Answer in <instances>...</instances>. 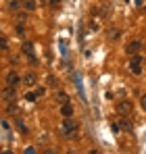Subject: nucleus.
Segmentation results:
<instances>
[{"label":"nucleus","instance_id":"nucleus-1","mask_svg":"<svg viewBox=\"0 0 146 154\" xmlns=\"http://www.w3.org/2000/svg\"><path fill=\"white\" fill-rule=\"evenodd\" d=\"M115 110H117L121 117H127V115L134 110V104L129 102V100H119V102H117V106H115Z\"/></svg>","mask_w":146,"mask_h":154},{"label":"nucleus","instance_id":"nucleus-2","mask_svg":"<svg viewBox=\"0 0 146 154\" xmlns=\"http://www.w3.org/2000/svg\"><path fill=\"white\" fill-rule=\"evenodd\" d=\"M61 131H63V135H67V137H75V135H77V125L71 121V117L65 121V125L61 127Z\"/></svg>","mask_w":146,"mask_h":154},{"label":"nucleus","instance_id":"nucleus-3","mask_svg":"<svg viewBox=\"0 0 146 154\" xmlns=\"http://www.w3.org/2000/svg\"><path fill=\"white\" fill-rule=\"evenodd\" d=\"M0 98H2V100H6V102L15 100V98H17L15 85H6V88H2V92H0Z\"/></svg>","mask_w":146,"mask_h":154},{"label":"nucleus","instance_id":"nucleus-4","mask_svg":"<svg viewBox=\"0 0 146 154\" xmlns=\"http://www.w3.org/2000/svg\"><path fill=\"white\" fill-rule=\"evenodd\" d=\"M129 69H132L134 75H140V73H142V58H140L138 54H134V58L129 60Z\"/></svg>","mask_w":146,"mask_h":154},{"label":"nucleus","instance_id":"nucleus-5","mask_svg":"<svg viewBox=\"0 0 146 154\" xmlns=\"http://www.w3.org/2000/svg\"><path fill=\"white\" fill-rule=\"evenodd\" d=\"M140 50H142V42H140V40H134V42H129V44H127V48H125V52H127L129 56H134V54H140Z\"/></svg>","mask_w":146,"mask_h":154},{"label":"nucleus","instance_id":"nucleus-6","mask_svg":"<svg viewBox=\"0 0 146 154\" xmlns=\"http://www.w3.org/2000/svg\"><path fill=\"white\" fill-rule=\"evenodd\" d=\"M19 81H21V77L17 75L15 71H8V73H6V85H17Z\"/></svg>","mask_w":146,"mask_h":154},{"label":"nucleus","instance_id":"nucleus-7","mask_svg":"<svg viewBox=\"0 0 146 154\" xmlns=\"http://www.w3.org/2000/svg\"><path fill=\"white\" fill-rule=\"evenodd\" d=\"M61 115H63L65 119H69V117H73V106H71L69 102L61 104Z\"/></svg>","mask_w":146,"mask_h":154},{"label":"nucleus","instance_id":"nucleus-8","mask_svg":"<svg viewBox=\"0 0 146 154\" xmlns=\"http://www.w3.org/2000/svg\"><path fill=\"white\" fill-rule=\"evenodd\" d=\"M21 81H23L25 85H33V83H36V75H33V73H27Z\"/></svg>","mask_w":146,"mask_h":154},{"label":"nucleus","instance_id":"nucleus-9","mask_svg":"<svg viewBox=\"0 0 146 154\" xmlns=\"http://www.w3.org/2000/svg\"><path fill=\"white\" fill-rule=\"evenodd\" d=\"M119 127H121L123 131H132V123H129V121H127V119L123 117L121 121H119Z\"/></svg>","mask_w":146,"mask_h":154},{"label":"nucleus","instance_id":"nucleus-10","mask_svg":"<svg viewBox=\"0 0 146 154\" xmlns=\"http://www.w3.org/2000/svg\"><path fill=\"white\" fill-rule=\"evenodd\" d=\"M23 8H25V11H29V13L36 11V2H33V0H23Z\"/></svg>","mask_w":146,"mask_h":154},{"label":"nucleus","instance_id":"nucleus-11","mask_svg":"<svg viewBox=\"0 0 146 154\" xmlns=\"http://www.w3.org/2000/svg\"><path fill=\"white\" fill-rule=\"evenodd\" d=\"M56 100H59V104H65V102H69V96L65 92H59L56 94Z\"/></svg>","mask_w":146,"mask_h":154},{"label":"nucleus","instance_id":"nucleus-12","mask_svg":"<svg viewBox=\"0 0 146 154\" xmlns=\"http://www.w3.org/2000/svg\"><path fill=\"white\" fill-rule=\"evenodd\" d=\"M17 129H19V131H21V133H27V131H29V129L25 127L23 119H17Z\"/></svg>","mask_w":146,"mask_h":154},{"label":"nucleus","instance_id":"nucleus-13","mask_svg":"<svg viewBox=\"0 0 146 154\" xmlns=\"http://www.w3.org/2000/svg\"><path fill=\"white\" fill-rule=\"evenodd\" d=\"M119 35H121V31H119V29H113V31H109V38H111V40H119Z\"/></svg>","mask_w":146,"mask_h":154},{"label":"nucleus","instance_id":"nucleus-14","mask_svg":"<svg viewBox=\"0 0 146 154\" xmlns=\"http://www.w3.org/2000/svg\"><path fill=\"white\" fill-rule=\"evenodd\" d=\"M15 29H17V33H19V35H25V25H23V23H17Z\"/></svg>","mask_w":146,"mask_h":154},{"label":"nucleus","instance_id":"nucleus-15","mask_svg":"<svg viewBox=\"0 0 146 154\" xmlns=\"http://www.w3.org/2000/svg\"><path fill=\"white\" fill-rule=\"evenodd\" d=\"M6 112H17V104L13 102V100H11V104L6 106Z\"/></svg>","mask_w":146,"mask_h":154},{"label":"nucleus","instance_id":"nucleus-16","mask_svg":"<svg viewBox=\"0 0 146 154\" xmlns=\"http://www.w3.org/2000/svg\"><path fill=\"white\" fill-rule=\"evenodd\" d=\"M17 21H19V23H25V21H27V13H21V15L17 17Z\"/></svg>","mask_w":146,"mask_h":154},{"label":"nucleus","instance_id":"nucleus-17","mask_svg":"<svg viewBox=\"0 0 146 154\" xmlns=\"http://www.w3.org/2000/svg\"><path fill=\"white\" fill-rule=\"evenodd\" d=\"M25 98H27V100H29V102H33V100H36V98H38V96H36V94H33V92H29V94H25Z\"/></svg>","mask_w":146,"mask_h":154},{"label":"nucleus","instance_id":"nucleus-18","mask_svg":"<svg viewBox=\"0 0 146 154\" xmlns=\"http://www.w3.org/2000/svg\"><path fill=\"white\" fill-rule=\"evenodd\" d=\"M8 6L11 8H19V0H8Z\"/></svg>","mask_w":146,"mask_h":154},{"label":"nucleus","instance_id":"nucleus-19","mask_svg":"<svg viewBox=\"0 0 146 154\" xmlns=\"http://www.w3.org/2000/svg\"><path fill=\"white\" fill-rule=\"evenodd\" d=\"M8 48V44H6V40L4 38H0V50H6Z\"/></svg>","mask_w":146,"mask_h":154},{"label":"nucleus","instance_id":"nucleus-20","mask_svg":"<svg viewBox=\"0 0 146 154\" xmlns=\"http://www.w3.org/2000/svg\"><path fill=\"white\" fill-rule=\"evenodd\" d=\"M42 94H46V88H38V92H36V96H42Z\"/></svg>","mask_w":146,"mask_h":154},{"label":"nucleus","instance_id":"nucleus-21","mask_svg":"<svg viewBox=\"0 0 146 154\" xmlns=\"http://www.w3.org/2000/svg\"><path fill=\"white\" fill-rule=\"evenodd\" d=\"M140 104H142V108H144V110H146V94H144V96H142V98H140Z\"/></svg>","mask_w":146,"mask_h":154},{"label":"nucleus","instance_id":"nucleus-22","mask_svg":"<svg viewBox=\"0 0 146 154\" xmlns=\"http://www.w3.org/2000/svg\"><path fill=\"white\" fill-rule=\"evenodd\" d=\"M52 2H59V0H52Z\"/></svg>","mask_w":146,"mask_h":154},{"label":"nucleus","instance_id":"nucleus-23","mask_svg":"<svg viewBox=\"0 0 146 154\" xmlns=\"http://www.w3.org/2000/svg\"><path fill=\"white\" fill-rule=\"evenodd\" d=\"M144 11H146V4H144Z\"/></svg>","mask_w":146,"mask_h":154}]
</instances>
